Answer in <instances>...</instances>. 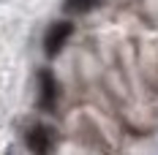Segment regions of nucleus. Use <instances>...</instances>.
Masks as SVG:
<instances>
[{
    "label": "nucleus",
    "mask_w": 158,
    "mask_h": 155,
    "mask_svg": "<svg viewBox=\"0 0 158 155\" xmlns=\"http://www.w3.org/2000/svg\"><path fill=\"white\" fill-rule=\"evenodd\" d=\"M71 35H74V25H71L68 19L55 22L47 30V35H44V55H47V57H57V55L63 52V47L68 44Z\"/></svg>",
    "instance_id": "nucleus-1"
},
{
    "label": "nucleus",
    "mask_w": 158,
    "mask_h": 155,
    "mask_svg": "<svg viewBox=\"0 0 158 155\" xmlns=\"http://www.w3.org/2000/svg\"><path fill=\"white\" fill-rule=\"evenodd\" d=\"M38 106L44 112H55L57 106V79L49 68L38 71Z\"/></svg>",
    "instance_id": "nucleus-2"
},
{
    "label": "nucleus",
    "mask_w": 158,
    "mask_h": 155,
    "mask_svg": "<svg viewBox=\"0 0 158 155\" xmlns=\"http://www.w3.org/2000/svg\"><path fill=\"white\" fill-rule=\"evenodd\" d=\"M25 141H27V147H30L33 155H49L52 153V144H55V131L49 125L38 123V125H33L30 131H27Z\"/></svg>",
    "instance_id": "nucleus-3"
},
{
    "label": "nucleus",
    "mask_w": 158,
    "mask_h": 155,
    "mask_svg": "<svg viewBox=\"0 0 158 155\" xmlns=\"http://www.w3.org/2000/svg\"><path fill=\"white\" fill-rule=\"evenodd\" d=\"M98 0H65L63 3V11L65 14H87L90 8H95Z\"/></svg>",
    "instance_id": "nucleus-4"
}]
</instances>
